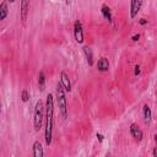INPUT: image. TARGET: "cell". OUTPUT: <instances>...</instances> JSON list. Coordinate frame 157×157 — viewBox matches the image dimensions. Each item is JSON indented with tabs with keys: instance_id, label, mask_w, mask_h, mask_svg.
Returning a JSON list of instances; mask_svg holds the SVG:
<instances>
[{
	"instance_id": "8992f818",
	"label": "cell",
	"mask_w": 157,
	"mask_h": 157,
	"mask_svg": "<svg viewBox=\"0 0 157 157\" xmlns=\"http://www.w3.org/2000/svg\"><path fill=\"white\" fill-rule=\"evenodd\" d=\"M29 4H31V0H21V4H20V18L23 25L26 23L27 17H28Z\"/></svg>"
},
{
	"instance_id": "8fae6325",
	"label": "cell",
	"mask_w": 157,
	"mask_h": 157,
	"mask_svg": "<svg viewBox=\"0 0 157 157\" xmlns=\"http://www.w3.org/2000/svg\"><path fill=\"white\" fill-rule=\"evenodd\" d=\"M109 60L105 58V56H102L101 59H98L97 61V70L101 71V72H105L109 70Z\"/></svg>"
},
{
	"instance_id": "7c38bea8",
	"label": "cell",
	"mask_w": 157,
	"mask_h": 157,
	"mask_svg": "<svg viewBox=\"0 0 157 157\" xmlns=\"http://www.w3.org/2000/svg\"><path fill=\"white\" fill-rule=\"evenodd\" d=\"M101 12H102V16L109 22V23H113V15H112V10L108 5H102L101 7Z\"/></svg>"
},
{
	"instance_id": "ffe728a7",
	"label": "cell",
	"mask_w": 157,
	"mask_h": 157,
	"mask_svg": "<svg viewBox=\"0 0 157 157\" xmlns=\"http://www.w3.org/2000/svg\"><path fill=\"white\" fill-rule=\"evenodd\" d=\"M139 23H140L141 26H145V25L147 23V20H146V18H140V20H139Z\"/></svg>"
},
{
	"instance_id": "e0dca14e",
	"label": "cell",
	"mask_w": 157,
	"mask_h": 157,
	"mask_svg": "<svg viewBox=\"0 0 157 157\" xmlns=\"http://www.w3.org/2000/svg\"><path fill=\"white\" fill-rule=\"evenodd\" d=\"M135 70H134V74H135V76H137V75H140V72H141V67H140V65H135V67H134Z\"/></svg>"
},
{
	"instance_id": "30bf717a",
	"label": "cell",
	"mask_w": 157,
	"mask_h": 157,
	"mask_svg": "<svg viewBox=\"0 0 157 157\" xmlns=\"http://www.w3.org/2000/svg\"><path fill=\"white\" fill-rule=\"evenodd\" d=\"M32 155L34 157H43L44 156V150H43V146L40 144V141L36 140L32 145Z\"/></svg>"
},
{
	"instance_id": "2e32d148",
	"label": "cell",
	"mask_w": 157,
	"mask_h": 157,
	"mask_svg": "<svg viewBox=\"0 0 157 157\" xmlns=\"http://www.w3.org/2000/svg\"><path fill=\"white\" fill-rule=\"evenodd\" d=\"M21 99H22L23 103H27V102L29 101V92H28L26 88H23V90L21 91Z\"/></svg>"
},
{
	"instance_id": "9a60e30c",
	"label": "cell",
	"mask_w": 157,
	"mask_h": 157,
	"mask_svg": "<svg viewBox=\"0 0 157 157\" xmlns=\"http://www.w3.org/2000/svg\"><path fill=\"white\" fill-rule=\"evenodd\" d=\"M38 88H39V91L45 90V75L43 71H39V74H38Z\"/></svg>"
},
{
	"instance_id": "52a82bcc",
	"label": "cell",
	"mask_w": 157,
	"mask_h": 157,
	"mask_svg": "<svg viewBox=\"0 0 157 157\" xmlns=\"http://www.w3.org/2000/svg\"><path fill=\"white\" fill-rule=\"evenodd\" d=\"M142 7V0H130V11H129V15H130V18L134 20L137 17V13L140 12Z\"/></svg>"
},
{
	"instance_id": "5b68a950",
	"label": "cell",
	"mask_w": 157,
	"mask_h": 157,
	"mask_svg": "<svg viewBox=\"0 0 157 157\" xmlns=\"http://www.w3.org/2000/svg\"><path fill=\"white\" fill-rule=\"evenodd\" d=\"M129 131H130V135L134 137L135 141L140 142V141L144 140V132H142V130L140 129V126H139L136 123H131V124H130Z\"/></svg>"
},
{
	"instance_id": "3957f363",
	"label": "cell",
	"mask_w": 157,
	"mask_h": 157,
	"mask_svg": "<svg viewBox=\"0 0 157 157\" xmlns=\"http://www.w3.org/2000/svg\"><path fill=\"white\" fill-rule=\"evenodd\" d=\"M45 107L43 104V102L40 99H38L36 102L34 109H33V128L36 131H39L43 124V120L45 119Z\"/></svg>"
},
{
	"instance_id": "6da1fadb",
	"label": "cell",
	"mask_w": 157,
	"mask_h": 157,
	"mask_svg": "<svg viewBox=\"0 0 157 157\" xmlns=\"http://www.w3.org/2000/svg\"><path fill=\"white\" fill-rule=\"evenodd\" d=\"M53 126H54V96L52 93H48L45 98V129H44V140L47 146H50L53 141Z\"/></svg>"
},
{
	"instance_id": "7402d4cb",
	"label": "cell",
	"mask_w": 157,
	"mask_h": 157,
	"mask_svg": "<svg viewBox=\"0 0 157 157\" xmlns=\"http://www.w3.org/2000/svg\"><path fill=\"white\" fill-rule=\"evenodd\" d=\"M153 140H155V144H156V146H157V134L153 136Z\"/></svg>"
},
{
	"instance_id": "ba28073f",
	"label": "cell",
	"mask_w": 157,
	"mask_h": 157,
	"mask_svg": "<svg viewBox=\"0 0 157 157\" xmlns=\"http://www.w3.org/2000/svg\"><path fill=\"white\" fill-rule=\"evenodd\" d=\"M59 81H60V83L63 85V87L65 88L66 92H70V91H71V88H72L71 81H70L69 75H67L65 71H61V72H60V78H59Z\"/></svg>"
},
{
	"instance_id": "9c48e42d",
	"label": "cell",
	"mask_w": 157,
	"mask_h": 157,
	"mask_svg": "<svg viewBox=\"0 0 157 157\" xmlns=\"http://www.w3.org/2000/svg\"><path fill=\"white\" fill-rule=\"evenodd\" d=\"M142 115H144V123L147 126H150L151 121H152V110H151L148 104H144V107H142Z\"/></svg>"
},
{
	"instance_id": "603a6c76",
	"label": "cell",
	"mask_w": 157,
	"mask_h": 157,
	"mask_svg": "<svg viewBox=\"0 0 157 157\" xmlns=\"http://www.w3.org/2000/svg\"><path fill=\"white\" fill-rule=\"evenodd\" d=\"M16 0H7V2H10V4H13Z\"/></svg>"
},
{
	"instance_id": "7a4b0ae2",
	"label": "cell",
	"mask_w": 157,
	"mask_h": 157,
	"mask_svg": "<svg viewBox=\"0 0 157 157\" xmlns=\"http://www.w3.org/2000/svg\"><path fill=\"white\" fill-rule=\"evenodd\" d=\"M56 102L60 109V114L63 119L67 118V101H66V91L63 87V85L60 83V81L56 83Z\"/></svg>"
},
{
	"instance_id": "277c9868",
	"label": "cell",
	"mask_w": 157,
	"mask_h": 157,
	"mask_svg": "<svg viewBox=\"0 0 157 157\" xmlns=\"http://www.w3.org/2000/svg\"><path fill=\"white\" fill-rule=\"evenodd\" d=\"M74 38H75L76 43H78V44H82L83 40H85L83 39L85 38V36H83V26H82L80 20H76L74 22Z\"/></svg>"
},
{
	"instance_id": "ac0fdd59",
	"label": "cell",
	"mask_w": 157,
	"mask_h": 157,
	"mask_svg": "<svg viewBox=\"0 0 157 157\" xmlns=\"http://www.w3.org/2000/svg\"><path fill=\"white\" fill-rule=\"evenodd\" d=\"M96 137H97V140H98L101 144H102L103 140H104V136H103V134H101V132H97V134H96Z\"/></svg>"
},
{
	"instance_id": "5bb4252c",
	"label": "cell",
	"mask_w": 157,
	"mask_h": 157,
	"mask_svg": "<svg viewBox=\"0 0 157 157\" xmlns=\"http://www.w3.org/2000/svg\"><path fill=\"white\" fill-rule=\"evenodd\" d=\"M7 15H9L7 0H4V1L0 4V21H4V20H6Z\"/></svg>"
},
{
	"instance_id": "44dd1931",
	"label": "cell",
	"mask_w": 157,
	"mask_h": 157,
	"mask_svg": "<svg viewBox=\"0 0 157 157\" xmlns=\"http://www.w3.org/2000/svg\"><path fill=\"white\" fill-rule=\"evenodd\" d=\"M152 156H153V157H157V146L152 150Z\"/></svg>"
},
{
	"instance_id": "d6986e66",
	"label": "cell",
	"mask_w": 157,
	"mask_h": 157,
	"mask_svg": "<svg viewBox=\"0 0 157 157\" xmlns=\"http://www.w3.org/2000/svg\"><path fill=\"white\" fill-rule=\"evenodd\" d=\"M140 37H141V36H140L139 33H135V34L131 36V40H132V42H137V40L140 39Z\"/></svg>"
},
{
	"instance_id": "4fadbf2b",
	"label": "cell",
	"mask_w": 157,
	"mask_h": 157,
	"mask_svg": "<svg viewBox=\"0 0 157 157\" xmlns=\"http://www.w3.org/2000/svg\"><path fill=\"white\" fill-rule=\"evenodd\" d=\"M82 50H83V54H85V58L87 60L88 66H93V53H92V49L88 45H85L82 48Z\"/></svg>"
},
{
	"instance_id": "cb8c5ba5",
	"label": "cell",
	"mask_w": 157,
	"mask_h": 157,
	"mask_svg": "<svg viewBox=\"0 0 157 157\" xmlns=\"http://www.w3.org/2000/svg\"><path fill=\"white\" fill-rule=\"evenodd\" d=\"M69 2H70V0H66V5H67V4H69Z\"/></svg>"
}]
</instances>
